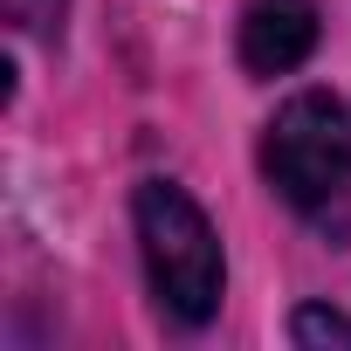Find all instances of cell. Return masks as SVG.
Wrapping results in <instances>:
<instances>
[{
    "label": "cell",
    "instance_id": "3",
    "mask_svg": "<svg viewBox=\"0 0 351 351\" xmlns=\"http://www.w3.org/2000/svg\"><path fill=\"white\" fill-rule=\"evenodd\" d=\"M317 49V8L310 0H248L241 8V69L248 76H289Z\"/></svg>",
    "mask_w": 351,
    "mask_h": 351
},
{
    "label": "cell",
    "instance_id": "4",
    "mask_svg": "<svg viewBox=\"0 0 351 351\" xmlns=\"http://www.w3.org/2000/svg\"><path fill=\"white\" fill-rule=\"evenodd\" d=\"M0 8H8V21H14L21 35L56 42V35H62V14H69V0H0Z\"/></svg>",
    "mask_w": 351,
    "mask_h": 351
},
{
    "label": "cell",
    "instance_id": "1",
    "mask_svg": "<svg viewBox=\"0 0 351 351\" xmlns=\"http://www.w3.org/2000/svg\"><path fill=\"white\" fill-rule=\"evenodd\" d=\"M131 221H138V262H145L152 303L172 324L200 330L221 310V289H228V255H221L207 207L172 180H145L131 193Z\"/></svg>",
    "mask_w": 351,
    "mask_h": 351
},
{
    "label": "cell",
    "instance_id": "5",
    "mask_svg": "<svg viewBox=\"0 0 351 351\" xmlns=\"http://www.w3.org/2000/svg\"><path fill=\"white\" fill-rule=\"evenodd\" d=\"M289 337H296V344H351V324H344L337 310H296Z\"/></svg>",
    "mask_w": 351,
    "mask_h": 351
},
{
    "label": "cell",
    "instance_id": "2",
    "mask_svg": "<svg viewBox=\"0 0 351 351\" xmlns=\"http://www.w3.org/2000/svg\"><path fill=\"white\" fill-rule=\"evenodd\" d=\"M262 180L303 221H330L351 207V104L337 90H296L269 117Z\"/></svg>",
    "mask_w": 351,
    "mask_h": 351
}]
</instances>
